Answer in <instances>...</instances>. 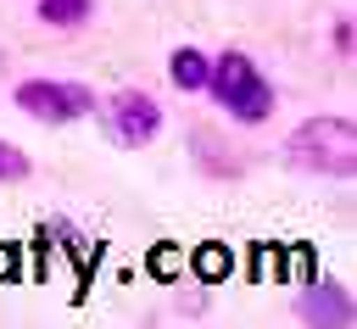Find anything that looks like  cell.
<instances>
[{"instance_id": "obj_1", "label": "cell", "mask_w": 357, "mask_h": 329, "mask_svg": "<svg viewBox=\"0 0 357 329\" xmlns=\"http://www.w3.org/2000/svg\"><path fill=\"white\" fill-rule=\"evenodd\" d=\"M206 89H212L218 106H223L229 117H240V123H262V117L273 112V84L262 78V67H257L245 50H223V56L212 61Z\"/></svg>"}, {"instance_id": "obj_2", "label": "cell", "mask_w": 357, "mask_h": 329, "mask_svg": "<svg viewBox=\"0 0 357 329\" xmlns=\"http://www.w3.org/2000/svg\"><path fill=\"white\" fill-rule=\"evenodd\" d=\"M290 156L307 167V173H357V123L351 117H307L296 134H290Z\"/></svg>"}, {"instance_id": "obj_3", "label": "cell", "mask_w": 357, "mask_h": 329, "mask_svg": "<svg viewBox=\"0 0 357 329\" xmlns=\"http://www.w3.org/2000/svg\"><path fill=\"white\" fill-rule=\"evenodd\" d=\"M17 112L39 117V123H73L84 112H95V95L84 84H56V78H28L17 84Z\"/></svg>"}, {"instance_id": "obj_4", "label": "cell", "mask_w": 357, "mask_h": 329, "mask_svg": "<svg viewBox=\"0 0 357 329\" xmlns=\"http://www.w3.org/2000/svg\"><path fill=\"white\" fill-rule=\"evenodd\" d=\"M100 123H106V139H112V145L134 151V145L156 139V128H162V106H156L145 89H123V95H112V100H106Z\"/></svg>"}, {"instance_id": "obj_5", "label": "cell", "mask_w": 357, "mask_h": 329, "mask_svg": "<svg viewBox=\"0 0 357 329\" xmlns=\"http://www.w3.org/2000/svg\"><path fill=\"white\" fill-rule=\"evenodd\" d=\"M301 318L307 323H329V329H351V301H346V290L340 284H329V279H312L307 290H301Z\"/></svg>"}, {"instance_id": "obj_6", "label": "cell", "mask_w": 357, "mask_h": 329, "mask_svg": "<svg viewBox=\"0 0 357 329\" xmlns=\"http://www.w3.org/2000/svg\"><path fill=\"white\" fill-rule=\"evenodd\" d=\"M167 78H173L184 95H195V89H206V78H212V61H206L201 50H190V45H184V50H173V56H167Z\"/></svg>"}, {"instance_id": "obj_7", "label": "cell", "mask_w": 357, "mask_h": 329, "mask_svg": "<svg viewBox=\"0 0 357 329\" xmlns=\"http://www.w3.org/2000/svg\"><path fill=\"white\" fill-rule=\"evenodd\" d=\"M190 268L206 279V284H218V279H229L234 273V257H229V245H218V240H206V245H195V257H190Z\"/></svg>"}, {"instance_id": "obj_8", "label": "cell", "mask_w": 357, "mask_h": 329, "mask_svg": "<svg viewBox=\"0 0 357 329\" xmlns=\"http://www.w3.org/2000/svg\"><path fill=\"white\" fill-rule=\"evenodd\" d=\"M89 11H95V0H39V22H50V28H78V22H89Z\"/></svg>"}, {"instance_id": "obj_9", "label": "cell", "mask_w": 357, "mask_h": 329, "mask_svg": "<svg viewBox=\"0 0 357 329\" xmlns=\"http://www.w3.org/2000/svg\"><path fill=\"white\" fill-rule=\"evenodd\" d=\"M11 178H28V156L11 139H0V184H11Z\"/></svg>"}, {"instance_id": "obj_10", "label": "cell", "mask_w": 357, "mask_h": 329, "mask_svg": "<svg viewBox=\"0 0 357 329\" xmlns=\"http://www.w3.org/2000/svg\"><path fill=\"white\" fill-rule=\"evenodd\" d=\"M151 273H156V279H173V273H178V251H173V245H156V257H151Z\"/></svg>"}, {"instance_id": "obj_11", "label": "cell", "mask_w": 357, "mask_h": 329, "mask_svg": "<svg viewBox=\"0 0 357 329\" xmlns=\"http://www.w3.org/2000/svg\"><path fill=\"white\" fill-rule=\"evenodd\" d=\"M6 273H17V257H11L6 245H0V279H6Z\"/></svg>"}]
</instances>
